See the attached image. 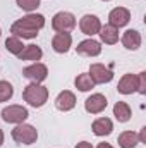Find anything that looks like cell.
I'll return each instance as SVG.
<instances>
[{"mask_svg": "<svg viewBox=\"0 0 146 148\" xmlns=\"http://www.w3.org/2000/svg\"><path fill=\"white\" fill-rule=\"evenodd\" d=\"M76 148H93V145H91V143H88V141H81V143H77V145H76Z\"/></svg>", "mask_w": 146, "mask_h": 148, "instance_id": "4316f807", "label": "cell"}, {"mask_svg": "<svg viewBox=\"0 0 146 148\" xmlns=\"http://www.w3.org/2000/svg\"><path fill=\"white\" fill-rule=\"evenodd\" d=\"M141 33L136 31V29H127L124 35H122V45L127 48V50H138L141 47Z\"/></svg>", "mask_w": 146, "mask_h": 148, "instance_id": "9a60e30c", "label": "cell"}, {"mask_svg": "<svg viewBox=\"0 0 146 148\" xmlns=\"http://www.w3.org/2000/svg\"><path fill=\"white\" fill-rule=\"evenodd\" d=\"M131 114H132L131 112V107L126 102H117L113 105V115H115V119L119 122H127L131 119Z\"/></svg>", "mask_w": 146, "mask_h": 148, "instance_id": "ffe728a7", "label": "cell"}, {"mask_svg": "<svg viewBox=\"0 0 146 148\" xmlns=\"http://www.w3.org/2000/svg\"><path fill=\"white\" fill-rule=\"evenodd\" d=\"M23 76L28 77V79L33 81V83H41V81H45L46 76H48V67H46L45 64L35 62V64H31V66H28V67L23 69Z\"/></svg>", "mask_w": 146, "mask_h": 148, "instance_id": "8992f818", "label": "cell"}, {"mask_svg": "<svg viewBox=\"0 0 146 148\" xmlns=\"http://www.w3.org/2000/svg\"><path fill=\"white\" fill-rule=\"evenodd\" d=\"M138 136H139V143H146V127L141 129V133H139Z\"/></svg>", "mask_w": 146, "mask_h": 148, "instance_id": "484cf974", "label": "cell"}, {"mask_svg": "<svg viewBox=\"0 0 146 148\" xmlns=\"http://www.w3.org/2000/svg\"><path fill=\"white\" fill-rule=\"evenodd\" d=\"M139 145V136L134 131H124L119 136V147L120 148H134Z\"/></svg>", "mask_w": 146, "mask_h": 148, "instance_id": "d6986e66", "label": "cell"}, {"mask_svg": "<svg viewBox=\"0 0 146 148\" xmlns=\"http://www.w3.org/2000/svg\"><path fill=\"white\" fill-rule=\"evenodd\" d=\"M12 138L19 145H33V143H36V140H38V131L31 124L21 122V124H17L12 129Z\"/></svg>", "mask_w": 146, "mask_h": 148, "instance_id": "7a4b0ae2", "label": "cell"}, {"mask_svg": "<svg viewBox=\"0 0 146 148\" xmlns=\"http://www.w3.org/2000/svg\"><path fill=\"white\" fill-rule=\"evenodd\" d=\"M98 35H100L102 41H103L105 45H115V43L119 41V29L113 28V26H110V24L102 26Z\"/></svg>", "mask_w": 146, "mask_h": 148, "instance_id": "e0dca14e", "label": "cell"}, {"mask_svg": "<svg viewBox=\"0 0 146 148\" xmlns=\"http://www.w3.org/2000/svg\"><path fill=\"white\" fill-rule=\"evenodd\" d=\"M79 28H81V31H83L84 35L93 36V35H98V33H100L102 23H100V19H98L96 16H93V14H86V16L81 17V21H79Z\"/></svg>", "mask_w": 146, "mask_h": 148, "instance_id": "52a82bcc", "label": "cell"}, {"mask_svg": "<svg viewBox=\"0 0 146 148\" xmlns=\"http://www.w3.org/2000/svg\"><path fill=\"white\" fill-rule=\"evenodd\" d=\"M72 45V36L69 33H57L52 40V48L57 53H67Z\"/></svg>", "mask_w": 146, "mask_h": 148, "instance_id": "5bb4252c", "label": "cell"}, {"mask_svg": "<svg viewBox=\"0 0 146 148\" xmlns=\"http://www.w3.org/2000/svg\"><path fill=\"white\" fill-rule=\"evenodd\" d=\"M55 107L62 112L72 110L74 107H76V95H74L72 91H69V90L60 91L59 97L55 98Z\"/></svg>", "mask_w": 146, "mask_h": 148, "instance_id": "7c38bea8", "label": "cell"}, {"mask_svg": "<svg viewBox=\"0 0 146 148\" xmlns=\"http://www.w3.org/2000/svg\"><path fill=\"white\" fill-rule=\"evenodd\" d=\"M117 90L122 95H132L138 90V76L136 74H124L117 84Z\"/></svg>", "mask_w": 146, "mask_h": 148, "instance_id": "4fadbf2b", "label": "cell"}, {"mask_svg": "<svg viewBox=\"0 0 146 148\" xmlns=\"http://www.w3.org/2000/svg\"><path fill=\"white\" fill-rule=\"evenodd\" d=\"M103 2H110V0H103Z\"/></svg>", "mask_w": 146, "mask_h": 148, "instance_id": "4dcf8cb0", "label": "cell"}, {"mask_svg": "<svg viewBox=\"0 0 146 148\" xmlns=\"http://www.w3.org/2000/svg\"><path fill=\"white\" fill-rule=\"evenodd\" d=\"M96 148H113V147H112L110 143H100V145H98Z\"/></svg>", "mask_w": 146, "mask_h": 148, "instance_id": "83f0119b", "label": "cell"}, {"mask_svg": "<svg viewBox=\"0 0 146 148\" xmlns=\"http://www.w3.org/2000/svg\"><path fill=\"white\" fill-rule=\"evenodd\" d=\"M14 95V88L9 81H0V102H7L10 100Z\"/></svg>", "mask_w": 146, "mask_h": 148, "instance_id": "603a6c76", "label": "cell"}, {"mask_svg": "<svg viewBox=\"0 0 146 148\" xmlns=\"http://www.w3.org/2000/svg\"><path fill=\"white\" fill-rule=\"evenodd\" d=\"M74 84H76V88H77L79 91H89L91 88H95V83L91 81V77H89V74L88 73L79 74V76L76 77Z\"/></svg>", "mask_w": 146, "mask_h": 148, "instance_id": "44dd1931", "label": "cell"}, {"mask_svg": "<svg viewBox=\"0 0 146 148\" xmlns=\"http://www.w3.org/2000/svg\"><path fill=\"white\" fill-rule=\"evenodd\" d=\"M16 2L23 10H28V12H33L40 7V0H16Z\"/></svg>", "mask_w": 146, "mask_h": 148, "instance_id": "cb8c5ba5", "label": "cell"}, {"mask_svg": "<svg viewBox=\"0 0 146 148\" xmlns=\"http://www.w3.org/2000/svg\"><path fill=\"white\" fill-rule=\"evenodd\" d=\"M91 127H93V133L96 136H108L112 133V129H113V122L110 121L108 117H100V119H96L93 122Z\"/></svg>", "mask_w": 146, "mask_h": 148, "instance_id": "2e32d148", "label": "cell"}, {"mask_svg": "<svg viewBox=\"0 0 146 148\" xmlns=\"http://www.w3.org/2000/svg\"><path fill=\"white\" fill-rule=\"evenodd\" d=\"M17 57H19V60H35L36 62L43 57V50L36 45H26Z\"/></svg>", "mask_w": 146, "mask_h": 148, "instance_id": "ac0fdd59", "label": "cell"}, {"mask_svg": "<svg viewBox=\"0 0 146 148\" xmlns=\"http://www.w3.org/2000/svg\"><path fill=\"white\" fill-rule=\"evenodd\" d=\"M76 52L79 55H86V57H96L102 53V45L100 41L89 38V40H83L77 47H76Z\"/></svg>", "mask_w": 146, "mask_h": 148, "instance_id": "30bf717a", "label": "cell"}, {"mask_svg": "<svg viewBox=\"0 0 146 148\" xmlns=\"http://www.w3.org/2000/svg\"><path fill=\"white\" fill-rule=\"evenodd\" d=\"M89 77L95 84H105L113 79V73L110 67H105L103 64H91L89 67Z\"/></svg>", "mask_w": 146, "mask_h": 148, "instance_id": "5b68a950", "label": "cell"}, {"mask_svg": "<svg viewBox=\"0 0 146 148\" xmlns=\"http://www.w3.org/2000/svg\"><path fill=\"white\" fill-rule=\"evenodd\" d=\"M29 117V112L23 105H9L2 110V119L9 124H21Z\"/></svg>", "mask_w": 146, "mask_h": 148, "instance_id": "277c9868", "label": "cell"}, {"mask_svg": "<svg viewBox=\"0 0 146 148\" xmlns=\"http://www.w3.org/2000/svg\"><path fill=\"white\" fill-rule=\"evenodd\" d=\"M23 98H24V102H28L31 107H43L45 103H46V100H48V90L43 86V84H40V83H31V84H28L26 88H24V91H23Z\"/></svg>", "mask_w": 146, "mask_h": 148, "instance_id": "6da1fadb", "label": "cell"}, {"mask_svg": "<svg viewBox=\"0 0 146 148\" xmlns=\"http://www.w3.org/2000/svg\"><path fill=\"white\" fill-rule=\"evenodd\" d=\"M107 105H108L107 97L102 95V93H95V95L88 97L86 102H84V109L89 114H100V112H103L107 109Z\"/></svg>", "mask_w": 146, "mask_h": 148, "instance_id": "9c48e42d", "label": "cell"}, {"mask_svg": "<svg viewBox=\"0 0 146 148\" xmlns=\"http://www.w3.org/2000/svg\"><path fill=\"white\" fill-rule=\"evenodd\" d=\"M52 28L57 33H69L76 28V17L71 12H57L52 19Z\"/></svg>", "mask_w": 146, "mask_h": 148, "instance_id": "3957f363", "label": "cell"}, {"mask_svg": "<svg viewBox=\"0 0 146 148\" xmlns=\"http://www.w3.org/2000/svg\"><path fill=\"white\" fill-rule=\"evenodd\" d=\"M5 48H7L10 53H14V55H19V53L23 52L24 45H23L21 38H17V36H9L7 40H5Z\"/></svg>", "mask_w": 146, "mask_h": 148, "instance_id": "7402d4cb", "label": "cell"}, {"mask_svg": "<svg viewBox=\"0 0 146 148\" xmlns=\"http://www.w3.org/2000/svg\"><path fill=\"white\" fill-rule=\"evenodd\" d=\"M138 93H141V95H146V73L138 74V90H136Z\"/></svg>", "mask_w": 146, "mask_h": 148, "instance_id": "d4e9b609", "label": "cell"}, {"mask_svg": "<svg viewBox=\"0 0 146 148\" xmlns=\"http://www.w3.org/2000/svg\"><path fill=\"white\" fill-rule=\"evenodd\" d=\"M16 24L28 28V29H33V31H40L45 26V17L41 14H28V16L21 17L19 21H16Z\"/></svg>", "mask_w": 146, "mask_h": 148, "instance_id": "8fae6325", "label": "cell"}, {"mask_svg": "<svg viewBox=\"0 0 146 148\" xmlns=\"http://www.w3.org/2000/svg\"><path fill=\"white\" fill-rule=\"evenodd\" d=\"M2 143H3V131L0 129V147H2Z\"/></svg>", "mask_w": 146, "mask_h": 148, "instance_id": "f1b7e54d", "label": "cell"}, {"mask_svg": "<svg viewBox=\"0 0 146 148\" xmlns=\"http://www.w3.org/2000/svg\"><path fill=\"white\" fill-rule=\"evenodd\" d=\"M0 36H2V29H0Z\"/></svg>", "mask_w": 146, "mask_h": 148, "instance_id": "f546056e", "label": "cell"}, {"mask_svg": "<svg viewBox=\"0 0 146 148\" xmlns=\"http://www.w3.org/2000/svg\"><path fill=\"white\" fill-rule=\"evenodd\" d=\"M131 21V12L126 9V7H115V9H112L108 14V24L110 26H113V28H122V26H126L127 23Z\"/></svg>", "mask_w": 146, "mask_h": 148, "instance_id": "ba28073f", "label": "cell"}]
</instances>
